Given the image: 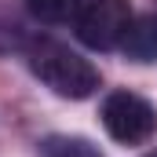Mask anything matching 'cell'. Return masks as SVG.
Here are the masks:
<instances>
[{
    "label": "cell",
    "instance_id": "1",
    "mask_svg": "<svg viewBox=\"0 0 157 157\" xmlns=\"http://www.w3.org/2000/svg\"><path fill=\"white\" fill-rule=\"evenodd\" d=\"M29 70L40 84H48L59 99H88L99 91V70L73 51L70 44L62 40H51V37H40L33 40L29 48Z\"/></svg>",
    "mask_w": 157,
    "mask_h": 157
},
{
    "label": "cell",
    "instance_id": "6",
    "mask_svg": "<svg viewBox=\"0 0 157 157\" xmlns=\"http://www.w3.org/2000/svg\"><path fill=\"white\" fill-rule=\"evenodd\" d=\"M33 40L26 33V22L0 0V55H11V51H22V48H29Z\"/></svg>",
    "mask_w": 157,
    "mask_h": 157
},
{
    "label": "cell",
    "instance_id": "5",
    "mask_svg": "<svg viewBox=\"0 0 157 157\" xmlns=\"http://www.w3.org/2000/svg\"><path fill=\"white\" fill-rule=\"evenodd\" d=\"M37 157H102V150L84 135H48L40 139Z\"/></svg>",
    "mask_w": 157,
    "mask_h": 157
},
{
    "label": "cell",
    "instance_id": "2",
    "mask_svg": "<svg viewBox=\"0 0 157 157\" xmlns=\"http://www.w3.org/2000/svg\"><path fill=\"white\" fill-rule=\"evenodd\" d=\"M102 128L124 146H143L157 135V110L135 91H110L102 99Z\"/></svg>",
    "mask_w": 157,
    "mask_h": 157
},
{
    "label": "cell",
    "instance_id": "9",
    "mask_svg": "<svg viewBox=\"0 0 157 157\" xmlns=\"http://www.w3.org/2000/svg\"><path fill=\"white\" fill-rule=\"evenodd\" d=\"M154 4H157V0H154Z\"/></svg>",
    "mask_w": 157,
    "mask_h": 157
},
{
    "label": "cell",
    "instance_id": "7",
    "mask_svg": "<svg viewBox=\"0 0 157 157\" xmlns=\"http://www.w3.org/2000/svg\"><path fill=\"white\" fill-rule=\"evenodd\" d=\"M26 7H29V15H33V18L48 22V26L70 22V18H77V11H80L77 0H26Z\"/></svg>",
    "mask_w": 157,
    "mask_h": 157
},
{
    "label": "cell",
    "instance_id": "8",
    "mask_svg": "<svg viewBox=\"0 0 157 157\" xmlns=\"http://www.w3.org/2000/svg\"><path fill=\"white\" fill-rule=\"evenodd\" d=\"M146 157H157V154H146Z\"/></svg>",
    "mask_w": 157,
    "mask_h": 157
},
{
    "label": "cell",
    "instance_id": "3",
    "mask_svg": "<svg viewBox=\"0 0 157 157\" xmlns=\"http://www.w3.org/2000/svg\"><path fill=\"white\" fill-rule=\"evenodd\" d=\"M132 18H135V11L128 0H88L73 22H77L80 44H88L91 51H113V48H121Z\"/></svg>",
    "mask_w": 157,
    "mask_h": 157
},
{
    "label": "cell",
    "instance_id": "4",
    "mask_svg": "<svg viewBox=\"0 0 157 157\" xmlns=\"http://www.w3.org/2000/svg\"><path fill=\"white\" fill-rule=\"evenodd\" d=\"M121 51L132 62H157V15H139L132 18L128 33L121 40Z\"/></svg>",
    "mask_w": 157,
    "mask_h": 157
}]
</instances>
